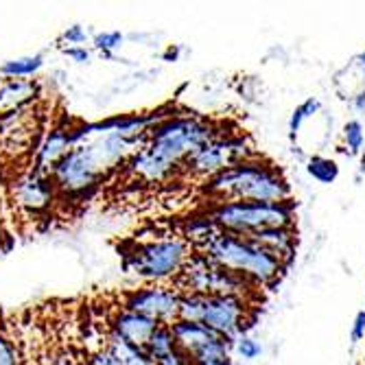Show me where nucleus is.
I'll return each instance as SVG.
<instances>
[{
    "mask_svg": "<svg viewBox=\"0 0 365 365\" xmlns=\"http://www.w3.org/2000/svg\"><path fill=\"white\" fill-rule=\"evenodd\" d=\"M125 171L131 178H136L145 184H162L178 173L173 167H169L167 162H162L158 155H153L147 147H143L140 151H136L127 160Z\"/></svg>",
    "mask_w": 365,
    "mask_h": 365,
    "instance_id": "dca6fc26",
    "label": "nucleus"
},
{
    "mask_svg": "<svg viewBox=\"0 0 365 365\" xmlns=\"http://www.w3.org/2000/svg\"><path fill=\"white\" fill-rule=\"evenodd\" d=\"M103 169L98 167V162L94 160L86 143L71 149L51 171V180L57 188V195L66 199H83L92 195L98 184L103 182Z\"/></svg>",
    "mask_w": 365,
    "mask_h": 365,
    "instance_id": "1a4fd4ad",
    "label": "nucleus"
},
{
    "mask_svg": "<svg viewBox=\"0 0 365 365\" xmlns=\"http://www.w3.org/2000/svg\"><path fill=\"white\" fill-rule=\"evenodd\" d=\"M46 365H81V359L71 348H59L48 356Z\"/></svg>",
    "mask_w": 365,
    "mask_h": 365,
    "instance_id": "7c9ffc66",
    "label": "nucleus"
},
{
    "mask_svg": "<svg viewBox=\"0 0 365 365\" xmlns=\"http://www.w3.org/2000/svg\"><path fill=\"white\" fill-rule=\"evenodd\" d=\"M217 232H219V227L215 225V221L208 215H197L182 223V239L188 241L195 252L202 250Z\"/></svg>",
    "mask_w": 365,
    "mask_h": 365,
    "instance_id": "412c9836",
    "label": "nucleus"
},
{
    "mask_svg": "<svg viewBox=\"0 0 365 365\" xmlns=\"http://www.w3.org/2000/svg\"><path fill=\"white\" fill-rule=\"evenodd\" d=\"M125 44V36L120 31H103V33H94L92 38V51L101 53L106 57H112L120 46Z\"/></svg>",
    "mask_w": 365,
    "mask_h": 365,
    "instance_id": "bb28decb",
    "label": "nucleus"
},
{
    "mask_svg": "<svg viewBox=\"0 0 365 365\" xmlns=\"http://www.w3.org/2000/svg\"><path fill=\"white\" fill-rule=\"evenodd\" d=\"M341 138H344V151L346 155L350 158H356L363 153V147H365V129L361 125V120L352 118L344 125V131H341Z\"/></svg>",
    "mask_w": 365,
    "mask_h": 365,
    "instance_id": "a878e982",
    "label": "nucleus"
},
{
    "mask_svg": "<svg viewBox=\"0 0 365 365\" xmlns=\"http://www.w3.org/2000/svg\"><path fill=\"white\" fill-rule=\"evenodd\" d=\"M204 192L215 204L230 202H258L284 204L291 202V184L276 164L254 158L235 164L219 175L204 182Z\"/></svg>",
    "mask_w": 365,
    "mask_h": 365,
    "instance_id": "f257e3e1",
    "label": "nucleus"
},
{
    "mask_svg": "<svg viewBox=\"0 0 365 365\" xmlns=\"http://www.w3.org/2000/svg\"><path fill=\"white\" fill-rule=\"evenodd\" d=\"M319 110H322V103H319V98H315V96H309L307 101H302L293 110V114L289 118V136H291V140L297 138V134H300V129L304 127V123L311 116H315Z\"/></svg>",
    "mask_w": 365,
    "mask_h": 365,
    "instance_id": "393cba45",
    "label": "nucleus"
},
{
    "mask_svg": "<svg viewBox=\"0 0 365 365\" xmlns=\"http://www.w3.org/2000/svg\"><path fill=\"white\" fill-rule=\"evenodd\" d=\"M235 350H237V354H239L241 359H245V361H254V359H258V356L262 354L260 341H256V339L250 337V335H241V337L235 341Z\"/></svg>",
    "mask_w": 365,
    "mask_h": 365,
    "instance_id": "c756f323",
    "label": "nucleus"
},
{
    "mask_svg": "<svg viewBox=\"0 0 365 365\" xmlns=\"http://www.w3.org/2000/svg\"><path fill=\"white\" fill-rule=\"evenodd\" d=\"M212 258L223 269L237 274L252 282L254 287H272L280 280L284 264L267 254L262 247H258L252 239L227 235V232H217V235L202 247L197 250Z\"/></svg>",
    "mask_w": 365,
    "mask_h": 365,
    "instance_id": "f03ea898",
    "label": "nucleus"
},
{
    "mask_svg": "<svg viewBox=\"0 0 365 365\" xmlns=\"http://www.w3.org/2000/svg\"><path fill=\"white\" fill-rule=\"evenodd\" d=\"M0 365H22L18 341L14 339L5 324H0Z\"/></svg>",
    "mask_w": 365,
    "mask_h": 365,
    "instance_id": "cd10ccee",
    "label": "nucleus"
},
{
    "mask_svg": "<svg viewBox=\"0 0 365 365\" xmlns=\"http://www.w3.org/2000/svg\"><path fill=\"white\" fill-rule=\"evenodd\" d=\"M350 339L352 344H359L365 339V309L359 311L352 319V326H350Z\"/></svg>",
    "mask_w": 365,
    "mask_h": 365,
    "instance_id": "473e14b6",
    "label": "nucleus"
},
{
    "mask_svg": "<svg viewBox=\"0 0 365 365\" xmlns=\"http://www.w3.org/2000/svg\"><path fill=\"white\" fill-rule=\"evenodd\" d=\"M206 215L215 221L219 232L250 237L272 227H295V204H258V202H230L212 204Z\"/></svg>",
    "mask_w": 365,
    "mask_h": 365,
    "instance_id": "39448f33",
    "label": "nucleus"
},
{
    "mask_svg": "<svg viewBox=\"0 0 365 365\" xmlns=\"http://www.w3.org/2000/svg\"><path fill=\"white\" fill-rule=\"evenodd\" d=\"M195 254L192 245L182 237H164L147 243H138L123 256L125 272L134 274L151 284H164L178 280L188 258Z\"/></svg>",
    "mask_w": 365,
    "mask_h": 365,
    "instance_id": "20e7f679",
    "label": "nucleus"
},
{
    "mask_svg": "<svg viewBox=\"0 0 365 365\" xmlns=\"http://www.w3.org/2000/svg\"><path fill=\"white\" fill-rule=\"evenodd\" d=\"M0 192H3V164H0Z\"/></svg>",
    "mask_w": 365,
    "mask_h": 365,
    "instance_id": "e433bc0d",
    "label": "nucleus"
},
{
    "mask_svg": "<svg viewBox=\"0 0 365 365\" xmlns=\"http://www.w3.org/2000/svg\"><path fill=\"white\" fill-rule=\"evenodd\" d=\"M40 79H3L0 77V116L24 110L42 101Z\"/></svg>",
    "mask_w": 365,
    "mask_h": 365,
    "instance_id": "2eb2a0df",
    "label": "nucleus"
},
{
    "mask_svg": "<svg viewBox=\"0 0 365 365\" xmlns=\"http://www.w3.org/2000/svg\"><path fill=\"white\" fill-rule=\"evenodd\" d=\"M354 63H356V68H359V73H361V75L365 77V51L356 55V59H354Z\"/></svg>",
    "mask_w": 365,
    "mask_h": 365,
    "instance_id": "c9c22d12",
    "label": "nucleus"
},
{
    "mask_svg": "<svg viewBox=\"0 0 365 365\" xmlns=\"http://www.w3.org/2000/svg\"><path fill=\"white\" fill-rule=\"evenodd\" d=\"M158 326L160 324H155L153 319H149L145 315H138V313L129 311L125 307L114 309V313L110 315V322H108L110 333L118 335L127 344L138 346V348H145L149 344V339L155 333Z\"/></svg>",
    "mask_w": 365,
    "mask_h": 365,
    "instance_id": "4468645a",
    "label": "nucleus"
},
{
    "mask_svg": "<svg viewBox=\"0 0 365 365\" xmlns=\"http://www.w3.org/2000/svg\"><path fill=\"white\" fill-rule=\"evenodd\" d=\"M158 365H190V363H188V359H186V356H184V354L180 352V350H178V352H173L171 356L162 359V361H160Z\"/></svg>",
    "mask_w": 365,
    "mask_h": 365,
    "instance_id": "f704fd0d",
    "label": "nucleus"
},
{
    "mask_svg": "<svg viewBox=\"0 0 365 365\" xmlns=\"http://www.w3.org/2000/svg\"><path fill=\"white\" fill-rule=\"evenodd\" d=\"M219 136L221 131L210 118L175 112L173 116L164 118L162 123L149 129L145 147L180 173L182 164L195 151H199Z\"/></svg>",
    "mask_w": 365,
    "mask_h": 365,
    "instance_id": "7ed1b4c3",
    "label": "nucleus"
},
{
    "mask_svg": "<svg viewBox=\"0 0 365 365\" xmlns=\"http://www.w3.org/2000/svg\"><path fill=\"white\" fill-rule=\"evenodd\" d=\"M61 53L75 63H90L92 61V48L90 46H73V48H61Z\"/></svg>",
    "mask_w": 365,
    "mask_h": 365,
    "instance_id": "2f4dec72",
    "label": "nucleus"
},
{
    "mask_svg": "<svg viewBox=\"0 0 365 365\" xmlns=\"http://www.w3.org/2000/svg\"><path fill=\"white\" fill-rule=\"evenodd\" d=\"M182 291L175 284H145L125 295V309L153 319L155 324L171 326L180 315Z\"/></svg>",
    "mask_w": 365,
    "mask_h": 365,
    "instance_id": "9b49d317",
    "label": "nucleus"
},
{
    "mask_svg": "<svg viewBox=\"0 0 365 365\" xmlns=\"http://www.w3.org/2000/svg\"><path fill=\"white\" fill-rule=\"evenodd\" d=\"M46 129L42 101L0 116V164L24 158L31 162Z\"/></svg>",
    "mask_w": 365,
    "mask_h": 365,
    "instance_id": "6e6552de",
    "label": "nucleus"
},
{
    "mask_svg": "<svg viewBox=\"0 0 365 365\" xmlns=\"http://www.w3.org/2000/svg\"><path fill=\"white\" fill-rule=\"evenodd\" d=\"M44 68V55H22L7 59L0 66V77L3 79H36V75Z\"/></svg>",
    "mask_w": 365,
    "mask_h": 365,
    "instance_id": "4be33fe9",
    "label": "nucleus"
},
{
    "mask_svg": "<svg viewBox=\"0 0 365 365\" xmlns=\"http://www.w3.org/2000/svg\"><path fill=\"white\" fill-rule=\"evenodd\" d=\"M350 103H352V110H354L356 114H361V116L365 114V88H361V90L352 96V101H350Z\"/></svg>",
    "mask_w": 365,
    "mask_h": 365,
    "instance_id": "72a5a7b5",
    "label": "nucleus"
},
{
    "mask_svg": "<svg viewBox=\"0 0 365 365\" xmlns=\"http://www.w3.org/2000/svg\"><path fill=\"white\" fill-rule=\"evenodd\" d=\"M258 158L254 151V145L247 136L243 134H221L212 143L204 145L199 151H195L184 164L182 171L186 178L192 180H204L208 182L210 178L219 175L221 171L235 167V164L247 162Z\"/></svg>",
    "mask_w": 365,
    "mask_h": 365,
    "instance_id": "0eeeda50",
    "label": "nucleus"
},
{
    "mask_svg": "<svg viewBox=\"0 0 365 365\" xmlns=\"http://www.w3.org/2000/svg\"><path fill=\"white\" fill-rule=\"evenodd\" d=\"M103 348L112 354V359L118 363V365H153V361L149 359L147 350L145 348H138V346H131L127 344L125 339H120L118 335L114 333H106V344Z\"/></svg>",
    "mask_w": 365,
    "mask_h": 365,
    "instance_id": "aec40b11",
    "label": "nucleus"
},
{
    "mask_svg": "<svg viewBox=\"0 0 365 365\" xmlns=\"http://www.w3.org/2000/svg\"><path fill=\"white\" fill-rule=\"evenodd\" d=\"M250 300L235 295H208L202 324L227 341L235 344L245 330L250 319Z\"/></svg>",
    "mask_w": 365,
    "mask_h": 365,
    "instance_id": "f8f14e48",
    "label": "nucleus"
},
{
    "mask_svg": "<svg viewBox=\"0 0 365 365\" xmlns=\"http://www.w3.org/2000/svg\"><path fill=\"white\" fill-rule=\"evenodd\" d=\"M175 287L182 293H199V295H235L250 300L256 295L258 287L247 282L245 278L223 269L212 258H208L202 252H195L180 278L175 280Z\"/></svg>",
    "mask_w": 365,
    "mask_h": 365,
    "instance_id": "423d86ee",
    "label": "nucleus"
},
{
    "mask_svg": "<svg viewBox=\"0 0 365 365\" xmlns=\"http://www.w3.org/2000/svg\"><path fill=\"white\" fill-rule=\"evenodd\" d=\"M247 239H252L258 247H262L267 254H272L274 258H278L284 264V267L295 258V250H297L295 227H272V230H262V232H256V235H250Z\"/></svg>",
    "mask_w": 365,
    "mask_h": 365,
    "instance_id": "f3484780",
    "label": "nucleus"
},
{
    "mask_svg": "<svg viewBox=\"0 0 365 365\" xmlns=\"http://www.w3.org/2000/svg\"><path fill=\"white\" fill-rule=\"evenodd\" d=\"M145 350H147L149 359L153 361V365H158L162 359H167V356H171L173 352H178V341H175V337H173L171 326H162V324H160V326L155 328V333L151 335L149 344L145 346Z\"/></svg>",
    "mask_w": 365,
    "mask_h": 365,
    "instance_id": "5701e85b",
    "label": "nucleus"
},
{
    "mask_svg": "<svg viewBox=\"0 0 365 365\" xmlns=\"http://www.w3.org/2000/svg\"><path fill=\"white\" fill-rule=\"evenodd\" d=\"M71 149H75L73 143V120H61V123H53L33 153L31 164L36 169L44 171L51 175V171L57 167V164L63 160V155L68 153Z\"/></svg>",
    "mask_w": 365,
    "mask_h": 365,
    "instance_id": "ddd939ff",
    "label": "nucleus"
},
{
    "mask_svg": "<svg viewBox=\"0 0 365 365\" xmlns=\"http://www.w3.org/2000/svg\"><path fill=\"white\" fill-rule=\"evenodd\" d=\"M307 173L319 184H335L339 178V164L326 155H311L307 160Z\"/></svg>",
    "mask_w": 365,
    "mask_h": 365,
    "instance_id": "b1692460",
    "label": "nucleus"
},
{
    "mask_svg": "<svg viewBox=\"0 0 365 365\" xmlns=\"http://www.w3.org/2000/svg\"><path fill=\"white\" fill-rule=\"evenodd\" d=\"M92 33L83 24H71L68 29L61 31L59 36V48H73V46H88L92 44Z\"/></svg>",
    "mask_w": 365,
    "mask_h": 365,
    "instance_id": "c85d7f7f",
    "label": "nucleus"
},
{
    "mask_svg": "<svg viewBox=\"0 0 365 365\" xmlns=\"http://www.w3.org/2000/svg\"><path fill=\"white\" fill-rule=\"evenodd\" d=\"M232 350H235V344L223 337H215L202 348L184 356L190 365H235L232 363Z\"/></svg>",
    "mask_w": 365,
    "mask_h": 365,
    "instance_id": "6ab92c4d",
    "label": "nucleus"
},
{
    "mask_svg": "<svg viewBox=\"0 0 365 365\" xmlns=\"http://www.w3.org/2000/svg\"><path fill=\"white\" fill-rule=\"evenodd\" d=\"M171 330H173V337L178 341V350L182 354H190L195 352L197 348H202L204 344H208L210 339L219 337L215 330H210L208 326L204 324H195V322H173L171 324Z\"/></svg>",
    "mask_w": 365,
    "mask_h": 365,
    "instance_id": "a211bd4d",
    "label": "nucleus"
},
{
    "mask_svg": "<svg viewBox=\"0 0 365 365\" xmlns=\"http://www.w3.org/2000/svg\"><path fill=\"white\" fill-rule=\"evenodd\" d=\"M9 197L14 206L26 217H38L48 212L59 199L51 175L36 169L31 162L29 167L20 169L9 180Z\"/></svg>",
    "mask_w": 365,
    "mask_h": 365,
    "instance_id": "9d476101",
    "label": "nucleus"
}]
</instances>
